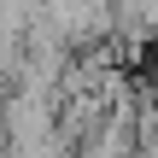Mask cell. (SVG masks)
Here are the masks:
<instances>
[{
	"label": "cell",
	"instance_id": "1",
	"mask_svg": "<svg viewBox=\"0 0 158 158\" xmlns=\"http://www.w3.org/2000/svg\"><path fill=\"white\" fill-rule=\"evenodd\" d=\"M152 76H158V70H152Z\"/></svg>",
	"mask_w": 158,
	"mask_h": 158
}]
</instances>
